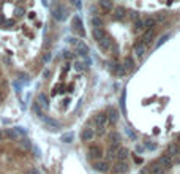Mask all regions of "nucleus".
Instances as JSON below:
<instances>
[{"label": "nucleus", "mask_w": 180, "mask_h": 174, "mask_svg": "<svg viewBox=\"0 0 180 174\" xmlns=\"http://www.w3.org/2000/svg\"><path fill=\"white\" fill-rule=\"evenodd\" d=\"M115 157H117V160H123V161H127V158L130 157V150L125 149V147H120Z\"/></svg>", "instance_id": "obj_18"}, {"label": "nucleus", "mask_w": 180, "mask_h": 174, "mask_svg": "<svg viewBox=\"0 0 180 174\" xmlns=\"http://www.w3.org/2000/svg\"><path fill=\"white\" fill-rule=\"evenodd\" d=\"M93 136H95V131H93V128H84V130H82V133H81V139L84 142L92 141Z\"/></svg>", "instance_id": "obj_8"}, {"label": "nucleus", "mask_w": 180, "mask_h": 174, "mask_svg": "<svg viewBox=\"0 0 180 174\" xmlns=\"http://www.w3.org/2000/svg\"><path fill=\"white\" fill-rule=\"evenodd\" d=\"M123 67H125V70H133V68H134V60H133L130 56L125 57V60H123Z\"/></svg>", "instance_id": "obj_28"}, {"label": "nucleus", "mask_w": 180, "mask_h": 174, "mask_svg": "<svg viewBox=\"0 0 180 174\" xmlns=\"http://www.w3.org/2000/svg\"><path fill=\"white\" fill-rule=\"evenodd\" d=\"M158 163L161 165L164 169H169L172 166V157L169 155V154H164V155H161L158 158Z\"/></svg>", "instance_id": "obj_3"}, {"label": "nucleus", "mask_w": 180, "mask_h": 174, "mask_svg": "<svg viewBox=\"0 0 180 174\" xmlns=\"http://www.w3.org/2000/svg\"><path fill=\"white\" fill-rule=\"evenodd\" d=\"M92 25L93 27H98V29H103V19L98 16H93L92 18Z\"/></svg>", "instance_id": "obj_31"}, {"label": "nucleus", "mask_w": 180, "mask_h": 174, "mask_svg": "<svg viewBox=\"0 0 180 174\" xmlns=\"http://www.w3.org/2000/svg\"><path fill=\"white\" fill-rule=\"evenodd\" d=\"M60 141L65 142V144H70V142H73V141H74V133H73V131H66V133H63V135L60 136Z\"/></svg>", "instance_id": "obj_20"}, {"label": "nucleus", "mask_w": 180, "mask_h": 174, "mask_svg": "<svg viewBox=\"0 0 180 174\" xmlns=\"http://www.w3.org/2000/svg\"><path fill=\"white\" fill-rule=\"evenodd\" d=\"M73 29H76L81 35H84V29H82V21L79 16H74L73 18Z\"/></svg>", "instance_id": "obj_17"}, {"label": "nucleus", "mask_w": 180, "mask_h": 174, "mask_svg": "<svg viewBox=\"0 0 180 174\" xmlns=\"http://www.w3.org/2000/svg\"><path fill=\"white\" fill-rule=\"evenodd\" d=\"M14 14H16L18 18H22L25 14V10L22 8V6H16V10H14Z\"/></svg>", "instance_id": "obj_33"}, {"label": "nucleus", "mask_w": 180, "mask_h": 174, "mask_svg": "<svg viewBox=\"0 0 180 174\" xmlns=\"http://www.w3.org/2000/svg\"><path fill=\"white\" fill-rule=\"evenodd\" d=\"M146 147L150 149V150H153V149H156V146L153 144V142H146Z\"/></svg>", "instance_id": "obj_43"}, {"label": "nucleus", "mask_w": 180, "mask_h": 174, "mask_svg": "<svg viewBox=\"0 0 180 174\" xmlns=\"http://www.w3.org/2000/svg\"><path fill=\"white\" fill-rule=\"evenodd\" d=\"M142 27H144V21H141V19H136V21H134V30H136V32H139Z\"/></svg>", "instance_id": "obj_34"}, {"label": "nucleus", "mask_w": 180, "mask_h": 174, "mask_svg": "<svg viewBox=\"0 0 180 174\" xmlns=\"http://www.w3.org/2000/svg\"><path fill=\"white\" fill-rule=\"evenodd\" d=\"M155 25H156L155 18H146V19H144V27H146V30H148V29H153Z\"/></svg>", "instance_id": "obj_24"}, {"label": "nucleus", "mask_w": 180, "mask_h": 174, "mask_svg": "<svg viewBox=\"0 0 180 174\" xmlns=\"http://www.w3.org/2000/svg\"><path fill=\"white\" fill-rule=\"evenodd\" d=\"M3 22H5V18H3V16H0V24H3Z\"/></svg>", "instance_id": "obj_49"}, {"label": "nucleus", "mask_w": 180, "mask_h": 174, "mask_svg": "<svg viewBox=\"0 0 180 174\" xmlns=\"http://www.w3.org/2000/svg\"><path fill=\"white\" fill-rule=\"evenodd\" d=\"M167 154H169L171 157H177V155H180L179 154V147L175 144H169L167 146Z\"/></svg>", "instance_id": "obj_29"}, {"label": "nucleus", "mask_w": 180, "mask_h": 174, "mask_svg": "<svg viewBox=\"0 0 180 174\" xmlns=\"http://www.w3.org/2000/svg\"><path fill=\"white\" fill-rule=\"evenodd\" d=\"M109 141H111V144H117V146H120V141H122V138H120L119 131H112V133L109 135Z\"/></svg>", "instance_id": "obj_22"}, {"label": "nucleus", "mask_w": 180, "mask_h": 174, "mask_svg": "<svg viewBox=\"0 0 180 174\" xmlns=\"http://www.w3.org/2000/svg\"><path fill=\"white\" fill-rule=\"evenodd\" d=\"M125 92H122V100H120V106H122V113H125Z\"/></svg>", "instance_id": "obj_41"}, {"label": "nucleus", "mask_w": 180, "mask_h": 174, "mask_svg": "<svg viewBox=\"0 0 180 174\" xmlns=\"http://www.w3.org/2000/svg\"><path fill=\"white\" fill-rule=\"evenodd\" d=\"M179 139H180V135H179Z\"/></svg>", "instance_id": "obj_55"}, {"label": "nucleus", "mask_w": 180, "mask_h": 174, "mask_svg": "<svg viewBox=\"0 0 180 174\" xmlns=\"http://www.w3.org/2000/svg\"><path fill=\"white\" fill-rule=\"evenodd\" d=\"M108 116L106 114H96L93 117V125L95 127H101V125H106L108 127Z\"/></svg>", "instance_id": "obj_5"}, {"label": "nucleus", "mask_w": 180, "mask_h": 174, "mask_svg": "<svg viewBox=\"0 0 180 174\" xmlns=\"http://www.w3.org/2000/svg\"><path fill=\"white\" fill-rule=\"evenodd\" d=\"M93 169L98 173H108L109 169H111V166H109V161L103 160V161H96V163L93 165Z\"/></svg>", "instance_id": "obj_4"}, {"label": "nucleus", "mask_w": 180, "mask_h": 174, "mask_svg": "<svg viewBox=\"0 0 180 174\" xmlns=\"http://www.w3.org/2000/svg\"><path fill=\"white\" fill-rule=\"evenodd\" d=\"M13 25H14V21H13V19H10V21H5V22H3V29H11Z\"/></svg>", "instance_id": "obj_38"}, {"label": "nucleus", "mask_w": 180, "mask_h": 174, "mask_svg": "<svg viewBox=\"0 0 180 174\" xmlns=\"http://www.w3.org/2000/svg\"><path fill=\"white\" fill-rule=\"evenodd\" d=\"M141 174H144V171H142V173H141Z\"/></svg>", "instance_id": "obj_54"}, {"label": "nucleus", "mask_w": 180, "mask_h": 174, "mask_svg": "<svg viewBox=\"0 0 180 174\" xmlns=\"http://www.w3.org/2000/svg\"><path fill=\"white\" fill-rule=\"evenodd\" d=\"M49 76H51V71H49V70H48V68H46V70H44V71H43V78H44V79H48V78H49Z\"/></svg>", "instance_id": "obj_44"}, {"label": "nucleus", "mask_w": 180, "mask_h": 174, "mask_svg": "<svg viewBox=\"0 0 180 174\" xmlns=\"http://www.w3.org/2000/svg\"><path fill=\"white\" fill-rule=\"evenodd\" d=\"M0 138H2V135H0Z\"/></svg>", "instance_id": "obj_56"}, {"label": "nucleus", "mask_w": 180, "mask_h": 174, "mask_svg": "<svg viewBox=\"0 0 180 174\" xmlns=\"http://www.w3.org/2000/svg\"><path fill=\"white\" fill-rule=\"evenodd\" d=\"M14 133L18 135V138H24L25 135H27V130H25V127H14Z\"/></svg>", "instance_id": "obj_30"}, {"label": "nucleus", "mask_w": 180, "mask_h": 174, "mask_svg": "<svg viewBox=\"0 0 180 174\" xmlns=\"http://www.w3.org/2000/svg\"><path fill=\"white\" fill-rule=\"evenodd\" d=\"M179 154H180V146H179Z\"/></svg>", "instance_id": "obj_52"}, {"label": "nucleus", "mask_w": 180, "mask_h": 174, "mask_svg": "<svg viewBox=\"0 0 180 174\" xmlns=\"http://www.w3.org/2000/svg\"><path fill=\"white\" fill-rule=\"evenodd\" d=\"M76 52L79 54V56H87L89 54V46L84 43V41H77L76 43Z\"/></svg>", "instance_id": "obj_11"}, {"label": "nucleus", "mask_w": 180, "mask_h": 174, "mask_svg": "<svg viewBox=\"0 0 180 174\" xmlns=\"http://www.w3.org/2000/svg\"><path fill=\"white\" fill-rule=\"evenodd\" d=\"M3 98H5V95H3V94H0V101H2Z\"/></svg>", "instance_id": "obj_50"}, {"label": "nucleus", "mask_w": 180, "mask_h": 174, "mask_svg": "<svg viewBox=\"0 0 180 174\" xmlns=\"http://www.w3.org/2000/svg\"><path fill=\"white\" fill-rule=\"evenodd\" d=\"M32 113L35 114V116H37V117H43V116H44V114H43V108L40 106V104H38V101H35L33 104H32Z\"/></svg>", "instance_id": "obj_23"}, {"label": "nucleus", "mask_w": 180, "mask_h": 174, "mask_svg": "<svg viewBox=\"0 0 180 174\" xmlns=\"http://www.w3.org/2000/svg\"><path fill=\"white\" fill-rule=\"evenodd\" d=\"M41 120L44 122V125L48 127V130H52V131L60 130V123H58V122L56 120V119L48 117V116H43V117H41Z\"/></svg>", "instance_id": "obj_2"}, {"label": "nucleus", "mask_w": 180, "mask_h": 174, "mask_svg": "<svg viewBox=\"0 0 180 174\" xmlns=\"http://www.w3.org/2000/svg\"><path fill=\"white\" fill-rule=\"evenodd\" d=\"M77 41H79V40H77V38H70V43H71V44H74V46H76V43H77Z\"/></svg>", "instance_id": "obj_47"}, {"label": "nucleus", "mask_w": 180, "mask_h": 174, "mask_svg": "<svg viewBox=\"0 0 180 174\" xmlns=\"http://www.w3.org/2000/svg\"><path fill=\"white\" fill-rule=\"evenodd\" d=\"M21 146H22V147H24V150H32V147H33V146H32V141H30V139L29 138H21Z\"/></svg>", "instance_id": "obj_26"}, {"label": "nucleus", "mask_w": 180, "mask_h": 174, "mask_svg": "<svg viewBox=\"0 0 180 174\" xmlns=\"http://www.w3.org/2000/svg\"><path fill=\"white\" fill-rule=\"evenodd\" d=\"M148 169H150L152 174H166V169H164L163 166L158 163V161H156V163H152Z\"/></svg>", "instance_id": "obj_15"}, {"label": "nucleus", "mask_w": 180, "mask_h": 174, "mask_svg": "<svg viewBox=\"0 0 180 174\" xmlns=\"http://www.w3.org/2000/svg\"><path fill=\"white\" fill-rule=\"evenodd\" d=\"M146 49H147V44L144 43V41H139V43L134 44V54L138 57H142L144 52H146Z\"/></svg>", "instance_id": "obj_12"}, {"label": "nucleus", "mask_w": 180, "mask_h": 174, "mask_svg": "<svg viewBox=\"0 0 180 174\" xmlns=\"http://www.w3.org/2000/svg\"><path fill=\"white\" fill-rule=\"evenodd\" d=\"M114 171H115L117 174H123V173H127V171H128V163H127V161H123V160H117Z\"/></svg>", "instance_id": "obj_10"}, {"label": "nucleus", "mask_w": 180, "mask_h": 174, "mask_svg": "<svg viewBox=\"0 0 180 174\" xmlns=\"http://www.w3.org/2000/svg\"><path fill=\"white\" fill-rule=\"evenodd\" d=\"M51 59H52V54H51V52H44V54H43V63H49Z\"/></svg>", "instance_id": "obj_36"}, {"label": "nucleus", "mask_w": 180, "mask_h": 174, "mask_svg": "<svg viewBox=\"0 0 180 174\" xmlns=\"http://www.w3.org/2000/svg\"><path fill=\"white\" fill-rule=\"evenodd\" d=\"M100 6L104 11H111L114 5H112V0H100Z\"/></svg>", "instance_id": "obj_25"}, {"label": "nucleus", "mask_w": 180, "mask_h": 174, "mask_svg": "<svg viewBox=\"0 0 180 174\" xmlns=\"http://www.w3.org/2000/svg\"><path fill=\"white\" fill-rule=\"evenodd\" d=\"M136 150H138V152H142L144 147H142V146H138V147H136Z\"/></svg>", "instance_id": "obj_48"}, {"label": "nucleus", "mask_w": 180, "mask_h": 174, "mask_svg": "<svg viewBox=\"0 0 180 174\" xmlns=\"http://www.w3.org/2000/svg\"><path fill=\"white\" fill-rule=\"evenodd\" d=\"M37 101H38V104H40L43 109H48V108H49V98H48V95L43 94V92H40V94H38Z\"/></svg>", "instance_id": "obj_7"}, {"label": "nucleus", "mask_w": 180, "mask_h": 174, "mask_svg": "<svg viewBox=\"0 0 180 174\" xmlns=\"http://www.w3.org/2000/svg\"><path fill=\"white\" fill-rule=\"evenodd\" d=\"M24 174H40V171H38L37 168H29Z\"/></svg>", "instance_id": "obj_40"}, {"label": "nucleus", "mask_w": 180, "mask_h": 174, "mask_svg": "<svg viewBox=\"0 0 180 174\" xmlns=\"http://www.w3.org/2000/svg\"><path fill=\"white\" fill-rule=\"evenodd\" d=\"M51 13H52V16H54L56 21H65L66 19V10L62 5L52 6V8H51Z\"/></svg>", "instance_id": "obj_1"}, {"label": "nucleus", "mask_w": 180, "mask_h": 174, "mask_svg": "<svg viewBox=\"0 0 180 174\" xmlns=\"http://www.w3.org/2000/svg\"><path fill=\"white\" fill-rule=\"evenodd\" d=\"M125 13H127V11H125L123 6H117V8L114 10V18L115 19H122V18H125Z\"/></svg>", "instance_id": "obj_27"}, {"label": "nucleus", "mask_w": 180, "mask_h": 174, "mask_svg": "<svg viewBox=\"0 0 180 174\" xmlns=\"http://www.w3.org/2000/svg\"><path fill=\"white\" fill-rule=\"evenodd\" d=\"M89 154H90V157L92 158H95V160H98V158L103 155V150H101L98 146H93V147H90V150H89Z\"/></svg>", "instance_id": "obj_16"}, {"label": "nucleus", "mask_w": 180, "mask_h": 174, "mask_svg": "<svg viewBox=\"0 0 180 174\" xmlns=\"http://www.w3.org/2000/svg\"><path fill=\"white\" fill-rule=\"evenodd\" d=\"M73 67H74V70H76V71H84V70L87 68V65H85L84 62H79V60H77V62H74V63H73Z\"/></svg>", "instance_id": "obj_32"}, {"label": "nucleus", "mask_w": 180, "mask_h": 174, "mask_svg": "<svg viewBox=\"0 0 180 174\" xmlns=\"http://www.w3.org/2000/svg\"><path fill=\"white\" fill-rule=\"evenodd\" d=\"M164 19H166V14H164V13H158V14H156V18H155V21L156 22H163Z\"/></svg>", "instance_id": "obj_39"}, {"label": "nucleus", "mask_w": 180, "mask_h": 174, "mask_svg": "<svg viewBox=\"0 0 180 174\" xmlns=\"http://www.w3.org/2000/svg\"><path fill=\"white\" fill-rule=\"evenodd\" d=\"M32 152H33V155L37 157V158L41 157V149L38 147V146H33V147H32Z\"/></svg>", "instance_id": "obj_37"}, {"label": "nucleus", "mask_w": 180, "mask_h": 174, "mask_svg": "<svg viewBox=\"0 0 180 174\" xmlns=\"http://www.w3.org/2000/svg\"><path fill=\"white\" fill-rule=\"evenodd\" d=\"M112 68H114V71H115V75L117 76H120V78H122V76L125 75V73H127V70H125V67L123 65H120V63H117V62H114V63L111 65Z\"/></svg>", "instance_id": "obj_19"}, {"label": "nucleus", "mask_w": 180, "mask_h": 174, "mask_svg": "<svg viewBox=\"0 0 180 174\" xmlns=\"http://www.w3.org/2000/svg\"><path fill=\"white\" fill-rule=\"evenodd\" d=\"M119 146H117V144H111V146H109V147H108V150H106V154H108V158H114L115 155H117V152H119Z\"/></svg>", "instance_id": "obj_21"}, {"label": "nucleus", "mask_w": 180, "mask_h": 174, "mask_svg": "<svg viewBox=\"0 0 180 174\" xmlns=\"http://www.w3.org/2000/svg\"><path fill=\"white\" fill-rule=\"evenodd\" d=\"M153 38H155V32H153V29L146 30V32H144V35H142V41H144L146 44L152 43V41H153Z\"/></svg>", "instance_id": "obj_14"}, {"label": "nucleus", "mask_w": 180, "mask_h": 174, "mask_svg": "<svg viewBox=\"0 0 180 174\" xmlns=\"http://www.w3.org/2000/svg\"><path fill=\"white\" fill-rule=\"evenodd\" d=\"M71 2L74 3V5H76V8H81V6H82V3H81V0H71Z\"/></svg>", "instance_id": "obj_46"}, {"label": "nucleus", "mask_w": 180, "mask_h": 174, "mask_svg": "<svg viewBox=\"0 0 180 174\" xmlns=\"http://www.w3.org/2000/svg\"><path fill=\"white\" fill-rule=\"evenodd\" d=\"M43 3H44V5L48 6V0H43Z\"/></svg>", "instance_id": "obj_51"}, {"label": "nucleus", "mask_w": 180, "mask_h": 174, "mask_svg": "<svg viewBox=\"0 0 180 174\" xmlns=\"http://www.w3.org/2000/svg\"><path fill=\"white\" fill-rule=\"evenodd\" d=\"M92 37H93V40H95V41H100L101 38L106 37V33H104V30H103V29L93 27V29H92Z\"/></svg>", "instance_id": "obj_13"}, {"label": "nucleus", "mask_w": 180, "mask_h": 174, "mask_svg": "<svg viewBox=\"0 0 180 174\" xmlns=\"http://www.w3.org/2000/svg\"><path fill=\"white\" fill-rule=\"evenodd\" d=\"M108 122L111 123V125H114L117 122V119H119V111L114 109V108H108Z\"/></svg>", "instance_id": "obj_6"}, {"label": "nucleus", "mask_w": 180, "mask_h": 174, "mask_svg": "<svg viewBox=\"0 0 180 174\" xmlns=\"http://www.w3.org/2000/svg\"><path fill=\"white\" fill-rule=\"evenodd\" d=\"M98 44H100V48L103 49V51H109V49H112V40L109 37H104V38H101V40L98 41Z\"/></svg>", "instance_id": "obj_9"}, {"label": "nucleus", "mask_w": 180, "mask_h": 174, "mask_svg": "<svg viewBox=\"0 0 180 174\" xmlns=\"http://www.w3.org/2000/svg\"><path fill=\"white\" fill-rule=\"evenodd\" d=\"M6 135H8V138H18V135L14 133L13 128H11V130H6Z\"/></svg>", "instance_id": "obj_42"}, {"label": "nucleus", "mask_w": 180, "mask_h": 174, "mask_svg": "<svg viewBox=\"0 0 180 174\" xmlns=\"http://www.w3.org/2000/svg\"><path fill=\"white\" fill-rule=\"evenodd\" d=\"M8 2H13V0H8Z\"/></svg>", "instance_id": "obj_53"}, {"label": "nucleus", "mask_w": 180, "mask_h": 174, "mask_svg": "<svg viewBox=\"0 0 180 174\" xmlns=\"http://www.w3.org/2000/svg\"><path fill=\"white\" fill-rule=\"evenodd\" d=\"M63 57H65V59H71V57H73V54L70 52V51H65V52H63Z\"/></svg>", "instance_id": "obj_45"}, {"label": "nucleus", "mask_w": 180, "mask_h": 174, "mask_svg": "<svg viewBox=\"0 0 180 174\" xmlns=\"http://www.w3.org/2000/svg\"><path fill=\"white\" fill-rule=\"evenodd\" d=\"M167 40H169V35H167V33H166V35H163V37L160 38V41H158V43H156V48H160V46H161V44H164Z\"/></svg>", "instance_id": "obj_35"}]
</instances>
